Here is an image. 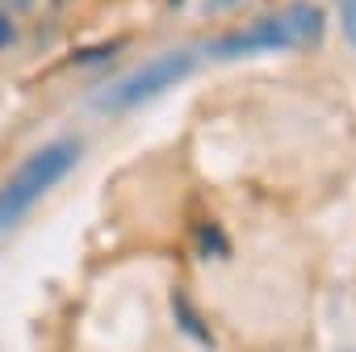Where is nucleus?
<instances>
[{
  "label": "nucleus",
  "instance_id": "4",
  "mask_svg": "<svg viewBox=\"0 0 356 352\" xmlns=\"http://www.w3.org/2000/svg\"><path fill=\"white\" fill-rule=\"evenodd\" d=\"M343 34H348V42L356 47V0H343Z\"/></svg>",
  "mask_w": 356,
  "mask_h": 352
},
{
  "label": "nucleus",
  "instance_id": "5",
  "mask_svg": "<svg viewBox=\"0 0 356 352\" xmlns=\"http://www.w3.org/2000/svg\"><path fill=\"white\" fill-rule=\"evenodd\" d=\"M9 42H13V22H9L5 13H0V51H5Z\"/></svg>",
  "mask_w": 356,
  "mask_h": 352
},
{
  "label": "nucleus",
  "instance_id": "1",
  "mask_svg": "<svg viewBox=\"0 0 356 352\" xmlns=\"http://www.w3.org/2000/svg\"><path fill=\"white\" fill-rule=\"evenodd\" d=\"M323 38V13L314 5H289L285 13L260 17L235 34H222L210 42L214 59H243V55H268L289 47H314Z\"/></svg>",
  "mask_w": 356,
  "mask_h": 352
},
{
  "label": "nucleus",
  "instance_id": "2",
  "mask_svg": "<svg viewBox=\"0 0 356 352\" xmlns=\"http://www.w3.org/2000/svg\"><path fill=\"white\" fill-rule=\"evenodd\" d=\"M76 159H80V143H72V138H59V143H47V147H38L5 185H0V231L5 227H13L42 193H51L63 176L76 168Z\"/></svg>",
  "mask_w": 356,
  "mask_h": 352
},
{
  "label": "nucleus",
  "instance_id": "6",
  "mask_svg": "<svg viewBox=\"0 0 356 352\" xmlns=\"http://www.w3.org/2000/svg\"><path fill=\"white\" fill-rule=\"evenodd\" d=\"M222 5H235V0H206V13H218Z\"/></svg>",
  "mask_w": 356,
  "mask_h": 352
},
{
  "label": "nucleus",
  "instance_id": "3",
  "mask_svg": "<svg viewBox=\"0 0 356 352\" xmlns=\"http://www.w3.org/2000/svg\"><path fill=\"white\" fill-rule=\"evenodd\" d=\"M193 72V55L189 51H168V55H159V59H151V63H143L138 72H130V76H122L118 84H109L101 97H97V105L105 109V113H122V109H138V105H147V101H155L159 93H168L176 80H185Z\"/></svg>",
  "mask_w": 356,
  "mask_h": 352
}]
</instances>
